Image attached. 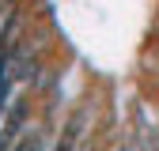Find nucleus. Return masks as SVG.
<instances>
[{
	"mask_svg": "<svg viewBox=\"0 0 159 151\" xmlns=\"http://www.w3.org/2000/svg\"><path fill=\"white\" fill-rule=\"evenodd\" d=\"M121 151H129V147H121Z\"/></svg>",
	"mask_w": 159,
	"mask_h": 151,
	"instance_id": "2",
	"label": "nucleus"
},
{
	"mask_svg": "<svg viewBox=\"0 0 159 151\" xmlns=\"http://www.w3.org/2000/svg\"><path fill=\"white\" fill-rule=\"evenodd\" d=\"M42 144H46V140H42V132H23L19 140H11L8 147H0V151H46Z\"/></svg>",
	"mask_w": 159,
	"mask_h": 151,
	"instance_id": "1",
	"label": "nucleus"
}]
</instances>
